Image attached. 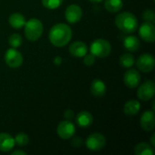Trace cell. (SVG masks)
<instances>
[{"mask_svg":"<svg viewBox=\"0 0 155 155\" xmlns=\"http://www.w3.org/2000/svg\"><path fill=\"white\" fill-rule=\"evenodd\" d=\"M72 35V29L68 25L59 23L52 26L48 37L53 45L56 47H64L70 42Z\"/></svg>","mask_w":155,"mask_h":155,"instance_id":"cell-1","label":"cell"},{"mask_svg":"<svg viewBox=\"0 0 155 155\" xmlns=\"http://www.w3.org/2000/svg\"><path fill=\"white\" fill-rule=\"evenodd\" d=\"M115 25L122 32L132 34L138 28V19L130 12H123L115 17Z\"/></svg>","mask_w":155,"mask_h":155,"instance_id":"cell-2","label":"cell"},{"mask_svg":"<svg viewBox=\"0 0 155 155\" xmlns=\"http://www.w3.org/2000/svg\"><path fill=\"white\" fill-rule=\"evenodd\" d=\"M25 35L27 40L35 42L37 41L43 35V23L37 18H30L25 24Z\"/></svg>","mask_w":155,"mask_h":155,"instance_id":"cell-3","label":"cell"},{"mask_svg":"<svg viewBox=\"0 0 155 155\" xmlns=\"http://www.w3.org/2000/svg\"><path fill=\"white\" fill-rule=\"evenodd\" d=\"M112 46L111 44L103 38L95 39L90 46V53L94 54L95 57L104 58L108 56L111 54Z\"/></svg>","mask_w":155,"mask_h":155,"instance_id":"cell-4","label":"cell"},{"mask_svg":"<svg viewBox=\"0 0 155 155\" xmlns=\"http://www.w3.org/2000/svg\"><path fill=\"white\" fill-rule=\"evenodd\" d=\"M85 145L90 151H101L106 145V138L99 133H94L87 137L85 141Z\"/></svg>","mask_w":155,"mask_h":155,"instance_id":"cell-5","label":"cell"},{"mask_svg":"<svg viewBox=\"0 0 155 155\" xmlns=\"http://www.w3.org/2000/svg\"><path fill=\"white\" fill-rule=\"evenodd\" d=\"M5 62L10 68H18L23 64V55L16 48H9L5 54Z\"/></svg>","mask_w":155,"mask_h":155,"instance_id":"cell-6","label":"cell"},{"mask_svg":"<svg viewBox=\"0 0 155 155\" xmlns=\"http://www.w3.org/2000/svg\"><path fill=\"white\" fill-rule=\"evenodd\" d=\"M75 131V126L72 122H70V120H64L60 122L56 129L58 136L64 140H68L72 138L74 135Z\"/></svg>","mask_w":155,"mask_h":155,"instance_id":"cell-7","label":"cell"},{"mask_svg":"<svg viewBox=\"0 0 155 155\" xmlns=\"http://www.w3.org/2000/svg\"><path fill=\"white\" fill-rule=\"evenodd\" d=\"M136 65L139 70L143 73H150L155 67V58L151 54H143L136 61Z\"/></svg>","mask_w":155,"mask_h":155,"instance_id":"cell-8","label":"cell"},{"mask_svg":"<svg viewBox=\"0 0 155 155\" xmlns=\"http://www.w3.org/2000/svg\"><path fill=\"white\" fill-rule=\"evenodd\" d=\"M155 94V84L153 81L149 80L141 84L137 90V96L142 101H148Z\"/></svg>","mask_w":155,"mask_h":155,"instance_id":"cell-9","label":"cell"},{"mask_svg":"<svg viewBox=\"0 0 155 155\" xmlns=\"http://www.w3.org/2000/svg\"><path fill=\"white\" fill-rule=\"evenodd\" d=\"M139 35L143 41L147 43H153L155 41L154 24L150 22L142 24L139 28Z\"/></svg>","mask_w":155,"mask_h":155,"instance_id":"cell-10","label":"cell"},{"mask_svg":"<svg viewBox=\"0 0 155 155\" xmlns=\"http://www.w3.org/2000/svg\"><path fill=\"white\" fill-rule=\"evenodd\" d=\"M141 79L142 77H141L140 73L135 69L127 70L124 75V83L130 89L136 88L140 84Z\"/></svg>","mask_w":155,"mask_h":155,"instance_id":"cell-11","label":"cell"},{"mask_svg":"<svg viewBox=\"0 0 155 155\" xmlns=\"http://www.w3.org/2000/svg\"><path fill=\"white\" fill-rule=\"evenodd\" d=\"M65 19L70 24H75L79 22L83 17V10L77 5H71L65 9Z\"/></svg>","mask_w":155,"mask_h":155,"instance_id":"cell-12","label":"cell"},{"mask_svg":"<svg viewBox=\"0 0 155 155\" xmlns=\"http://www.w3.org/2000/svg\"><path fill=\"white\" fill-rule=\"evenodd\" d=\"M140 124L144 131H153L155 127V115L153 111H145L141 116Z\"/></svg>","mask_w":155,"mask_h":155,"instance_id":"cell-13","label":"cell"},{"mask_svg":"<svg viewBox=\"0 0 155 155\" xmlns=\"http://www.w3.org/2000/svg\"><path fill=\"white\" fill-rule=\"evenodd\" d=\"M69 53L74 57H84L88 53V46L82 41H76L69 46Z\"/></svg>","mask_w":155,"mask_h":155,"instance_id":"cell-14","label":"cell"},{"mask_svg":"<svg viewBox=\"0 0 155 155\" xmlns=\"http://www.w3.org/2000/svg\"><path fill=\"white\" fill-rule=\"evenodd\" d=\"M15 138L7 134V133H1L0 134V151L4 153L10 152L15 147Z\"/></svg>","mask_w":155,"mask_h":155,"instance_id":"cell-15","label":"cell"},{"mask_svg":"<svg viewBox=\"0 0 155 155\" xmlns=\"http://www.w3.org/2000/svg\"><path fill=\"white\" fill-rule=\"evenodd\" d=\"M75 122H76V124L79 127L88 128L89 126L92 125V124L94 122V118H93V115L89 112L81 111L76 114Z\"/></svg>","mask_w":155,"mask_h":155,"instance_id":"cell-16","label":"cell"},{"mask_svg":"<svg viewBox=\"0 0 155 155\" xmlns=\"http://www.w3.org/2000/svg\"><path fill=\"white\" fill-rule=\"evenodd\" d=\"M91 93L95 97H103L106 94V84L100 79H94L90 86Z\"/></svg>","mask_w":155,"mask_h":155,"instance_id":"cell-17","label":"cell"},{"mask_svg":"<svg viewBox=\"0 0 155 155\" xmlns=\"http://www.w3.org/2000/svg\"><path fill=\"white\" fill-rule=\"evenodd\" d=\"M141 45L140 39L135 35H129L124 40V46L129 52H136Z\"/></svg>","mask_w":155,"mask_h":155,"instance_id":"cell-18","label":"cell"},{"mask_svg":"<svg viewBox=\"0 0 155 155\" xmlns=\"http://www.w3.org/2000/svg\"><path fill=\"white\" fill-rule=\"evenodd\" d=\"M25 17L24 15L20 14V13H14L12 14L9 18H8V23L9 25L15 28V29H20L22 28L25 24Z\"/></svg>","mask_w":155,"mask_h":155,"instance_id":"cell-19","label":"cell"},{"mask_svg":"<svg viewBox=\"0 0 155 155\" xmlns=\"http://www.w3.org/2000/svg\"><path fill=\"white\" fill-rule=\"evenodd\" d=\"M141 109V104L137 100H130L125 103L124 106V112L127 115H135Z\"/></svg>","mask_w":155,"mask_h":155,"instance_id":"cell-20","label":"cell"},{"mask_svg":"<svg viewBox=\"0 0 155 155\" xmlns=\"http://www.w3.org/2000/svg\"><path fill=\"white\" fill-rule=\"evenodd\" d=\"M154 147L147 143H140L134 148V153L136 155H153Z\"/></svg>","mask_w":155,"mask_h":155,"instance_id":"cell-21","label":"cell"},{"mask_svg":"<svg viewBox=\"0 0 155 155\" xmlns=\"http://www.w3.org/2000/svg\"><path fill=\"white\" fill-rule=\"evenodd\" d=\"M104 8L110 13L119 12L124 5L123 0H104Z\"/></svg>","mask_w":155,"mask_h":155,"instance_id":"cell-22","label":"cell"},{"mask_svg":"<svg viewBox=\"0 0 155 155\" xmlns=\"http://www.w3.org/2000/svg\"><path fill=\"white\" fill-rule=\"evenodd\" d=\"M119 63L124 68H131L135 63V58L132 54H124L121 55Z\"/></svg>","mask_w":155,"mask_h":155,"instance_id":"cell-23","label":"cell"},{"mask_svg":"<svg viewBox=\"0 0 155 155\" xmlns=\"http://www.w3.org/2000/svg\"><path fill=\"white\" fill-rule=\"evenodd\" d=\"M23 38L19 34H12L8 37V44L13 48H18L22 45Z\"/></svg>","mask_w":155,"mask_h":155,"instance_id":"cell-24","label":"cell"},{"mask_svg":"<svg viewBox=\"0 0 155 155\" xmlns=\"http://www.w3.org/2000/svg\"><path fill=\"white\" fill-rule=\"evenodd\" d=\"M63 1L64 0H42V4L46 9L54 10L63 4Z\"/></svg>","mask_w":155,"mask_h":155,"instance_id":"cell-25","label":"cell"},{"mask_svg":"<svg viewBox=\"0 0 155 155\" xmlns=\"http://www.w3.org/2000/svg\"><path fill=\"white\" fill-rule=\"evenodd\" d=\"M15 143L19 145V146H25L28 144L29 143V137L26 134H24V133H20L18 134L15 135Z\"/></svg>","mask_w":155,"mask_h":155,"instance_id":"cell-26","label":"cell"},{"mask_svg":"<svg viewBox=\"0 0 155 155\" xmlns=\"http://www.w3.org/2000/svg\"><path fill=\"white\" fill-rule=\"evenodd\" d=\"M143 18L146 22H150L154 24L155 22V14L153 9H146L143 14Z\"/></svg>","mask_w":155,"mask_h":155,"instance_id":"cell-27","label":"cell"},{"mask_svg":"<svg viewBox=\"0 0 155 155\" xmlns=\"http://www.w3.org/2000/svg\"><path fill=\"white\" fill-rule=\"evenodd\" d=\"M84 63L85 65L87 66H91L94 64L95 62V56L92 54H86L84 56Z\"/></svg>","mask_w":155,"mask_h":155,"instance_id":"cell-28","label":"cell"},{"mask_svg":"<svg viewBox=\"0 0 155 155\" xmlns=\"http://www.w3.org/2000/svg\"><path fill=\"white\" fill-rule=\"evenodd\" d=\"M64 118H65L66 120H71V119L74 118V112H73L72 110H66V111L64 112Z\"/></svg>","mask_w":155,"mask_h":155,"instance_id":"cell-29","label":"cell"},{"mask_svg":"<svg viewBox=\"0 0 155 155\" xmlns=\"http://www.w3.org/2000/svg\"><path fill=\"white\" fill-rule=\"evenodd\" d=\"M82 141H83V140H82L81 138L76 137V138H74V139L73 140L72 144H73L74 146H75V147H80V146H81V144L83 143V142H82Z\"/></svg>","mask_w":155,"mask_h":155,"instance_id":"cell-30","label":"cell"},{"mask_svg":"<svg viewBox=\"0 0 155 155\" xmlns=\"http://www.w3.org/2000/svg\"><path fill=\"white\" fill-rule=\"evenodd\" d=\"M12 155H26V153L24 151H15L12 153Z\"/></svg>","mask_w":155,"mask_h":155,"instance_id":"cell-31","label":"cell"},{"mask_svg":"<svg viewBox=\"0 0 155 155\" xmlns=\"http://www.w3.org/2000/svg\"><path fill=\"white\" fill-rule=\"evenodd\" d=\"M54 63L55 64H60L62 63V58H61L60 56L55 57V58H54Z\"/></svg>","mask_w":155,"mask_h":155,"instance_id":"cell-32","label":"cell"},{"mask_svg":"<svg viewBox=\"0 0 155 155\" xmlns=\"http://www.w3.org/2000/svg\"><path fill=\"white\" fill-rule=\"evenodd\" d=\"M151 142H152V146H153V147H154V146H155L154 135H153V136H152V138H151Z\"/></svg>","mask_w":155,"mask_h":155,"instance_id":"cell-33","label":"cell"},{"mask_svg":"<svg viewBox=\"0 0 155 155\" xmlns=\"http://www.w3.org/2000/svg\"><path fill=\"white\" fill-rule=\"evenodd\" d=\"M89 1L92 2V3H100V2H102L104 0H89Z\"/></svg>","mask_w":155,"mask_h":155,"instance_id":"cell-34","label":"cell"}]
</instances>
